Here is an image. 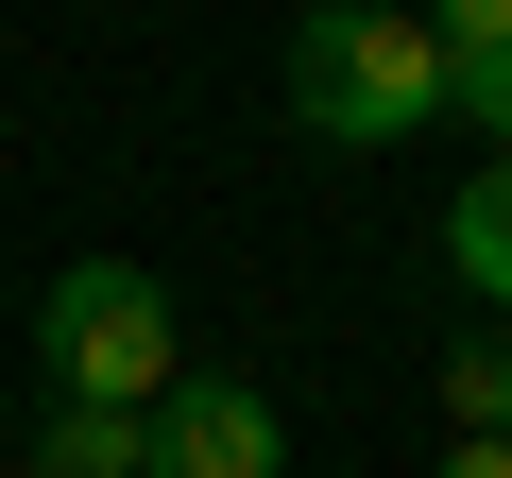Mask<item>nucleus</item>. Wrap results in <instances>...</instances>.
Returning <instances> with one entry per match:
<instances>
[{"instance_id": "1", "label": "nucleus", "mask_w": 512, "mask_h": 478, "mask_svg": "<svg viewBox=\"0 0 512 478\" xmlns=\"http://www.w3.org/2000/svg\"><path fill=\"white\" fill-rule=\"evenodd\" d=\"M291 120L308 154H393L444 120V35L393 18V0H325V18L291 35Z\"/></svg>"}, {"instance_id": "7", "label": "nucleus", "mask_w": 512, "mask_h": 478, "mask_svg": "<svg viewBox=\"0 0 512 478\" xmlns=\"http://www.w3.org/2000/svg\"><path fill=\"white\" fill-rule=\"evenodd\" d=\"M444 444H512V325L444 342Z\"/></svg>"}, {"instance_id": "5", "label": "nucleus", "mask_w": 512, "mask_h": 478, "mask_svg": "<svg viewBox=\"0 0 512 478\" xmlns=\"http://www.w3.org/2000/svg\"><path fill=\"white\" fill-rule=\"evenodd\" d=\"M444 274L512 325V154H478V171H461V205H444Z\"/></svg>"}, {"instance_id": "8", "label": "nucleus", "mask_w": 512, "mask_h": 478, "mask_svg": "<svg viewBox=\"0 0 512 478\" xmlns=\"http://www.w3.org/2000/svg\"><path fill=\"white\" fill-rule=\"evenodd\" d=\"M427 478H512V444H444V461H427Z\"/></svg>"}, {"instance_id": "2", "label": "nucleus", "mask_w": 512, "mask_h": 478, "mask_svg": "<svg viewBox=\"0 0 512 478\" xmlns=\"http://www.w3.org/2000/svg\"><path fill=\"white\" fill-rule=\"evenodd\" d=\"M35 359H52V410H171L188 359H171V291L137 257H69L35 291Z\"/></svg>"}, {"instance_id": "4", "label": "nucleus", "mask_w": 512, "mask_h": 478, "mask_svg": "<svg viewBox=\"0 0 512 478\" xmlns=\"http://www.w3.org/2000/svg\"><path fill=\"white\" fill-rule=\"evenodd\" d=\"M444 120H478L495 154H512V0H444Z\"/></svg>"}, {"instance_id": "6", "label": "nucleus", "mask_w": 512, "mask_h": 478, "mask_svg": "<svg viewBox=\"0 0 512 478\" xmlns=\"http://www.w3.org/2000/svg\"><path fill=\"white\" fill-rule=\"evenodd\" d=\"M35 478H154V410H35Z\"/></svg>"}, {"instance_id": "3", "label": "nucleus", "mask_w": 512, "mask_h": 478, "mask_svg": "<svg viewBox=\"0 0 512 478\" xmlns=\"http://www.w3.org/2000/svg\"><path fill=\"white\" fill-rule=\"evenodd\" d=\"M154 478H291V410L256 376H188L154 410Z\"/></svg>"}]
</instances>
